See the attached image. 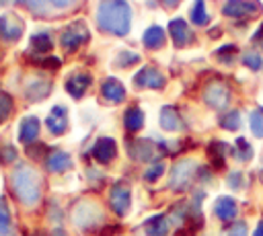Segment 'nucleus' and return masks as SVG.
<instances>
[{
  "instance_id": "30",
  "label": "nucleus",
  "mask_w": 263,
  "mask_h": 236,
  "mask_svg": "<svg viewBox=\"0 0 263 236\" xmlns=\"http://www.w3.org/2000/svg\"><path fill=\"white\" fill-rule=\"evenodd\" d=\"M208 152H210L212 160L216 162V166H222V164H224V152H226V144H222V142H212V144H210V148H208Z\"/></svg>"
},
{
  "instance_id": "46",
  "label": "nucleus",
  "mask_w": 263,
  "mask_h": 236,
  "mask_svg": "<svg viewBox=\"0 0 263 236\" xmlns=\"http://www.w3.org/2000/svg\"><path fill=\"white\" fill-rule=\"evenodd\" d=\"M51 236H66V234H64V230H62V228H55V230L51 232Z\"/></svg>"
},
{
  "instance_id": "4",
  "label": "nucleus",
  "mask_w": 263,
  "mask_h": 236,
  "mask_svg": "<svg viewBox=\"0 0 263 236\" xmlns=\"http://www.w3.org/2000/svg\"><path fill=\"white\" fill-rule=\"evenodd\" d=\"M72 220H74V224H76L78 228L88 230V228L97 226V224L103 220V213H101V209H99L95 203L82 201V203L76 205V209H74V213H72Z\"/></svg>"
},
{
  "instance_id": "35",
  "label": "nucleus",
  "mask_w": 263,
  "mask_h": 236,
  "mask_svg": "<svg viewBox=\"0 0 263 236\" xmlns=\"http://www.w3.org/2000/svg\"><path fill=\"white\" fill-rule=\"evenodd\" d=\"M162 172H164V164H162V162H154V164H152V166H150V168L144 172V179L152 183V181H156V179H158Z\"/></svg>"
},
{
  "instance_id": "33",
  "label": "nucleus",
  "mask_w": 263,
  "mask_h": 236,
  "mask_svg": "<svg viewBox=\"0 0 263 236\" xmlns=\"http://www.w3.org/2000/svg\"><path fill=\"white\" fill-rule=\"evenodd\" d=\"M10 111H12V99L6 92H0V123L8 119Z\"/></svg>"
},
{
  "instance_id": "1",
  "label": "nucleus",
  "mask_w": 263,
  "mask_h": 236,
  "mask_svg": "<svg viewBox=\"0 0 263 236\" xmlns=\"http://www.w3.org/2000/svg\"><path fill=\"white\" fill-rule=\"evenodd\" d=\"M97 23L107 33L125 35L132 23V8L125 0H101L97 8Z\"/></svg>"
},
{
  "instance_id": "47",
  "label": "nucleus",
  "mask_w": 263,
  "mask_h": 236,
  "mask_svg": "<svg viewBox=\"0 0 263 236\" xmlns=\"http://www.w3.org/2000/svg\"><path fill=\"white\" fill-rule=\"evenodd\" d=\"M35 236H47V234H45V232H37Z\"/></svg>"
},
{
  "instance_id": "13",
  "label": "nucleus",
  "mask_w": 263,
  "mask_h": 236,
  "mask_svg": "<svg viewBox=\"0 0 263 236\" xmlns=\"http://www.w3.org/2000/svg\"><path fill=\"white\" fill-rule=\"evenodd\" d=\"M168 31H171V37H173L175 45H179V47L187 45V43L193 39L191 31H189V27H187V23H185L183 18H175V21H171V23H168Z\"/></svg>"
},
{
  "instance_id": "36",
  "label": "nucleus",
  "mask_w": 263,
  "mask_h": 236,
  "mask_svg": "<svg viewBox=\"0 0 263 236\" xmlns=\"http://www.w3.org/2000/svg\"><path fill=\"white\" fill-rule=\"evenodd\" d=\"M16 2L27 6L29 10H35V12H43L47 6V0H16Z\"/></svg>"
},
{
  "instance_id": "2",
  "label": "nucleus",
  "mask_w": 263,
  "mask_h": 236,
  "mask_svg": "<svg viewBox=\"0 0 263 236\" xmlns=\"http://www.w3.org/2000/svg\"><path fill=\"white\" fill-rule=\"evenodd\" d=\"M12 189L21 203L35 205L41 197V179L37 170H33L27 164H18L12 172Z\"/></svg>"
},
{
  "instance_id": "23",
  "label": "nucleus",
  "mask_w": 263,
  "mask_h": 236,
  "mask_svg": "<svg viewBox=\"0 0 263 236\" xmlns=\"http://www.w3.org/2000/svg\"><path fill=\"white\" fill-rule=\"evenodd\" d=\"M123 123H125V129L138 131V129H142V125H144V113H142L138 107H129V109L125 111Z\"/></svg>"
},
{
  "instance_id": "3",
  "label": "nucleus",
  "mask_w": 263,
  "mask_h": 236,
  "mask_svg": "<svg viewBox=\"0 0 263 236\" xmlns=\"http://www.w3.org/2000/svg\"><path fill=\"white\" fill-rule=\"evenodd\" d=\"M195 170H197V164H195L193 160H181V162H177V164L173 166V170H171L168 187H171L173 191H185V189L189 187V183H191Z\"/></svg>"
},
{
  "instance_id": "39",
  "label": "nucleus",
  "mask_w": 263,
  "mask_h": 236,
  "mask_svg": "<svg viewBox=\"0 0 263 236\" xmlns=\"http://www.w3.org/2000/svg\"><path fill=\"white\" fill-rule=\"evenodd\" d=\"M228 185H230L232 189L242 187V174H240V172H232V174L228 176Z\"/></svg>"
},
{
  "instance_id": "19",
  "label": "nucleus",
  "mask_w": 263,
  "mask_h": 236,
  "mask_svg": "<svg viewBox=\"0 0 263 236\" xmlns=\"http://www.w3.org/2000/svg\"><path fill=\"white\" fill-rule=\"evenodd\" d=\"M101 92H103V96H105L107 101H111V103H121V101L125 99V88H123V84H121L119 80H115V78L105 80Z\"/></svg>"
},
{
  "instance_id": "37",
  "label": "nucleus",
  "mask_w": 263,
  "mask_h": 236,
  "mask_svg": "<svg viewBox=\"0 0 263 236\" xmlns=\"http://www.w3.org/2000/svg\"><path fill=\"white\" fill-rule=\"evenodd\" d=\"M228 236H247V224L245 222H236L228 228Z\"/></svg>"
},
{
  "instance_id": "11",
  "label": "nucleus",
  "mask_w": 263,
  "mask_h": 236,
  "mask_svg": "<svg viewBox=\"0 0 263 236\" xmlns=\"http://www.w3.org/2000/svg\"><path fill=\"white\" fill-rule=\"evenodd\" d=\"M47 127L53 135H62L68 127V111L62 105H55L47 115Z\"/></svg>"
},
{
  "instance_id": "34",
  "label": "nucleus",
  "mask_w": 263,
  "mask_h": 236,
  "mask_svg": "<svg viewBox=\"0 0 263 236\" xmlns=\"http://www.w3.org/2000/svg\"><path fill=\"white\" fill-rule=\"evenodd\" d=\"M138 60H140L138 53H134V51H121L115 62H117V66L125 68V66H129V64H134V62H138Z\"/></svg>"
},
{
  "instance_id": "18",
  "label": "nucleus",
  "mask_w": 263,
  "mask_h": 236,
  "mask_svg": "<svg viewBox=\"0 0 263 236\" xmlns=\"http://www.w3.org/2000/svg\"><path fill=\"white\" fill-rule=\"evenodd\" d=\"M88 86H90V76H88V74H72V76L66 80V90H68L74 99L82 96Z\"/></svg>"
},
{
  "instance_id": "43",
  "label": "nucleus",
  "mask_w": 263,
  "mask_h": 236,
  "mask_svg": "<svg viewBox=\"0 0 263 236\" xmlns=\"http://www.w3.org/2000/svg\"><path fill=\"white\" fill-rule=\"evenodd\" d=\"M253 41H261V45H263V25L259 27V31L253 35Z\"/></svg>"
},
{
  "instance_id": "29",
  "label": "nucleus",
  "mask_w": 263,
  "mask_h": 236,
  "mask_svg": "<svg viewBox=\"0 0 263 236\" xmlns=\"http://www.w3.org/2000/svg\"><path fill=\"white\" fill-rule=\"evenodd\" d=\"M220 125H222L224 129H228V131L238 129V127H240V113H238V111H228L226 115L220 117Z\"/></svg>"
},
{
  "instance_id": "6",
  "label": "nucleus",
  "mask_w": 263,
  "mask_h": 236,
  "mask_svg": "<svg viewBox=\"0 0 263 236\" xmlns=\"http://www.w3.org/2000/svg\"><path fill=\"white\" fill-rule=\"evenodd\" d=\"M222 12L226 16H234V18H249V16H257L261 12V2L259 0H228L222 8Z\"/></svg>"
},
{
  "instance_id": "22",
  "label": "nucleus",
  "mask_w": 263,
  "mask_h": 236,
  "mask_svg": "<svg viewBox=\"0 0 263 236\" xmlns=\"http://www.w3.org/2000/svg\"><path fill=\"white\" fill-rule=\"evenodd\" d=\"M146 234L148 236H166L168 234V222H166V218L162 213L152 215L146 222Z\"/></svg>"
},
{
  "instance_id": "20",
  "label": "nucleus",
  "mask_w": 263,
  "mask_h": 236,
  "mask_svg": "<svg viewBox=\"0 0 263 236\" xmlns=\"http://www.w3.org/2000/svg\"><path fill=\"white\" fill-rule=\"evenodd\" d=\"M45 164H47V168H49L51 172H64V170H68V168L72 166V158H70V154H66V152H62V150H53V152L47 156Z\"/></svg>"
},
{
  "instance_id": "16",
  "label": "nucleus",
  "mask_w": 263,
  "mask_h": 236,
  "mask_svg": "<svg viewBox=\"0 0 263 236\" xmlns=\"http://www.w3.org/2000/svg\"><path fill=\"white\" fill-rule=\"evenodd\" d=\"M49 90H51V82L45 78H33L25 88L29 101H41L49 94Z\"/></svg>"
},
{
  "instance_id": "38",
  "label": "nucleus",
  "mask_w": 263,
  "mask_h": 236,
  "mask_svg": "<svg viewBox=\"0 0 263 236\" xmlns=\"http://www.w3.org/2000/svg\"><path fill=\"white\" fill-rule=\"evenodd\" d=\"M0 158L4 162H12L16 158V150L12 146H4V148H0Z\"/></svg>"
},
{
  "instance_id": "15",
  "label": "nucleus",
  "mask_w": 263,
  "mask_h": 236,
  "mask_svg": "<svg viewBox=\"0 0 263 236\" xmlns=\"http://www.w3.org/2000/svg\"><path fill=\"white\" fill-rule=\"evenodd\" d=\"M236 201L232 199V197H228V195H222V197H218L216 199V203H214V213L222 220V222H228V220H232L234 215H236Z\"/></svg>"
},
{
  "instance_id": "26",
  "label": "nucleus",
  "mask_w": 263,
  "mask_h": 236,
  "mask_svg": "<svg viewBox=\"0 0 263 236\" xmlns=\"http://www.w3.org/2000/svg\"><path fill=\"white\" fill-rule=\"evenodd\" d=\"M191 21L195 23V25H208V21H210V14L205 12V2L203 0H195L193 2V8H191Z\"/></svg>"
},
{
  "instance_id": "14",
  "label": "nucleus",
  "mask_w": 263,
  "mask_h": 236,
  "mask_svg": "<svg viewBox=\"0 0 263 236\" xmlns=\"http://www.w3.org/2000/svg\"><path fill=\"white\" fill-rule=\"evenodd\" d=\"M127 152H129V156L134 158V160H140V162H148L152 156H154V144L152 142H148V140H134L132 144H129V148H127Z\"/></svg>"
},
{
  "instance_id": "31",
  "label": "nucleus",
  "mask_w": 263,
  "mask_h": 236,
  "mask_svg": "<svg viewBox=\"0 0 263 236\" xmlns=\"http://www.w3.org/2000/svg\"><path fill=\"white\" fill-rule=\"evenodd\" d=\"M251 131L255 137H263V109H255L251 113Z\"/></svg>"
},
{
  "instance_id": "32",
  "label": "nucleus",
  "mask_w": 263,
  "mask_h": 236,
  "mask_svg": "<svg viewBox=\"0 0 263 236\" xmlns=\"http://www.w3.org/2000/svg\"><path fill=\"white\" fill-rule=\"evenodd\" d=\"M242 64L247 68H251V70H261L263 68V57L259 53H255V51H247L242 55Z\"/></svg>"
},
{
  "instance_id": "40",
  "label": "nucleus",
  "mask_w": 263,
  "mask_h": 236,
  "mask_svg": "<svg viewBox=\"0 0 263 236\" xmlns=\"http://www.w3.org/2000/svg\"><path fill=\"white\" fill-rule=\"evenodd\" d=\"M236 49H234V45H226V47H222V49H218V55L222 57V60H228V55L230 53H234Z\"/></svg>"
},
{
  "instance_id": "25",
  "label": "nucleus",
  "mask_w": 263,
  "mask_h": 236,
  "mask_svg": "<svg viewBox=\"0 0 263 236\" xmlns=\"http://www.w3.org/2000/svg\"><path fill=\"white\" fill-rule=\"evenodd\" d=\"M0 236H12L10 211H8V203L4 197H0Z\"/></svg>"
},
{
  "instance_id": "41",
  "label": "nucleus",
  "mask_w": 263,
  "mask_h": 236,
  "mask_svg": "<svg viewBox=\"0 0 263 236\" xmlns=\"http://www.w3.org/2000/svg\"><path fill=\"white\" fill-rule=\"evenodd\" d=\"M55 8H68V6H72L76 0H49Z\"/></svg>"
},
{
  "instance_id": "27",
  "label": "nucleus",
  "mask_w": 263,
  "mask_h": 236,
  "mask_svg": "<svg viewBox=\"0 0 263 236\" xmlns=\"http://www.w3.org/2000/svg\"><path fill=\"white\" fill-rule=\"evenodd\" d=\"M234 156H236V160H240V162H247V160L253 158V148H251V144H249L245 137H238V140H236Z\"/></svg>"
},
{
  "instance_id": "5",
  "label": "nucleus",
  "mask_w": 263,
  "mask_h": 236,
  "mask_svg": "<svg viewBox=\"0 0 263 236\" xmlns=\"http://www.w3.org/2000/svg\"><path fill=\"white\" fill-rule=\"evenodd\" d=\"M60 41H62V45H64L66 51H74V49H78L82 43L88 41V29H86V25H84L82 21H76V23L68 25L66 31L62 33Z\"/></svg>"
},
{
  "instance_id": "42",
  "label": "nucleus",
  "mask_w": 263,
  "mask_h": 236,
  "mask_svg": "<svg viewBox=\"0 0 263 236\" xmlns=\"http://www.w3.org/2000/svg\"><path fill=\"white\" fill-rule=\"evenodd\" d=\"M45 150H47L45 146H37L35 150H33V148H29V150H27V154H29V156H33V158H39V156H41V152H45Z\"/></svg>"
},
{
  "instance_id": "44",
  "label": "nucleus",
  "mask_w": 263,
  "mask_h": 236,
  "mask_svg": "<svg viewBox=\"0 0 263 236\" xmlns=\"http://www.w3.org/2000/svg\"><path fill=\"white\" fill-rule=\"evenodd\" d=\"M253 236H263V220L257 224V228H255V232H253Z\"/></svg>"
},
{
  "instance_id": "12",
  "label": "nucleus",
  "mask_w": 263,
  "mask_h": 236,
  "mask_svg": "<svg viewBox=\"0 0 263 236\" xmlns=\"http://www.w3.org/2000/svg\"><path fill=\"white\" fill-rule=\"evenodd\" d=\"M117 154V144L111 137H99L92 146V156L99 162H109Z\"/></svg>"
},
{
  "instance_id": "9",
  "label": "nucleus",
  "mask_w": 263,
  "mask_h": 236,
  "mask_svg": "<svg viewBox=\"0 0 263 236\" xmlns=\"http://www.w3.org/2000/svg\"><path fill=\"white\" fill-rule=\"evenodd\" d=\"M132 203V193L123 183H115L111 189V207L117 215H125Z\"/></svg>"
},
{
  "instance_id": "28",
  "label": "nucleus",
  "mask_w": 263,
  "mask_h": 236,
  "mask_svg": "<svg viewBox=\"0 0 263 236\" xmlns=\"http://www.w3.org/2000/svg\"><path fill=\"white\" fill-rule=\"evenodd\" d=\"M31 45H33V49L39 51V53L49 51V49H51V37H49L47 33H37V35L31 37Z\"/></svg>"
},
{
  "instance_id": "10",
  "label": "nucleus",
  "mask_w": 263,
  "mask_h": 236,
  "mask_svg": "<svg viewBox=\"0 0 263 236\" xmlns=\"http://www.w3.org/2000/svg\"><path fill=\"white\" fill-rule=\"evenodd\" d=\"M134 82L142 88H162L164 86V76L154 68V66H144L136 76Z\"/></svg>"
},
{
  "instance_id": "45",
  "label": "nucleus",
  "mask_w": 263,
  "mask_h": 236,
  "mask_svg": "<svg viewBox=\"0 0 263 236\" xmlns=\"http://www.w3.org/2000/svg\"><path fill=\"white\" fill-rule=\"evenodd\" d=\"M160 2H162L164 6H168V8H173V6H177L181 0H160Z\"/></svg>"
},
{
  "instance_id": "24",
  "label": "nucleus",
  "mask_w": 263,
  "mask_h": 236,
  "mask_svg": "<svg viewBox=\"0 0 263 236\" xmlns=\"http://www.w3.org/2000/svg\"><path fill=\"white\" fill-rule=\"evenodd\" d=\"M144 43H146L148 47H152V49L160 47V45L164 43V31H162L158 25L148 27V29H146V33H144Z\"/></svg>"
},
{
  "instance_id": "8",
  "label": "nucleus",
  "mask_w": 263,
  "mask_h": 236,
  "mask_svg": "<svg viewBox=\"0 0 263 236\" xmlns=\"http://www.w3.org/2000/svg\"><path fill=\"white\" fill-rule=\"evenodd\" d=\"M23 29H25V25L16 14L6 12V14L0 16V35L6 41H16L23 35Z\"/></svg>"
},
{
  "instance_id": "7",
  "label": "nucleus",
  "mask_w": 263,
  "mask_h": 236,
  "mask_svg": "<svg viewBox=\"0 0 263 236\" xmlns=\"http://www.w3.org/2000/svg\"><path fill=\"white\" fill-rule=\"evenodd\" d=\"M203 101L214 109H224L230 101V88L222 80H214L203 90Z\"/></svg>"
},
{
  "instance_id": "21",
  "label": "nucleus",
  "mask_w": 263,
  "mask_h": 236,
  "mask_svg": "<svg viewBox=\"0 0 263 236\" xmlns=\"http://www.w3.org/2000/svg\"><path fill=\"white\" fill-rule=\"evenodd\" d=\"M160 125H162V129H166V131H177V129H181V117H179V113H177L175 107H171V105L162 107V111H160Z\"/></svg>"
},
{
  "instance_id": "17",
  "label": "nucleus",
  "mask_w": 263,
  "mask_h": 236,
  "mask_svg": "<svg viewBox=\"0 0 263 236\" xmlns=\"http://www.w3.org/2000/svg\"><path fill=\"white\" fill-rule=\"evenodd\" d=\"M39 135V119L37 117H25L18 125V140L23 144H31L33 140H37Z\"/></svg>"
}]
</instances>
